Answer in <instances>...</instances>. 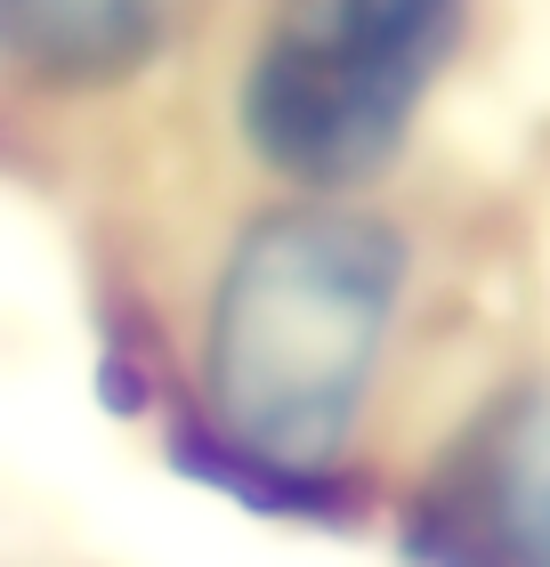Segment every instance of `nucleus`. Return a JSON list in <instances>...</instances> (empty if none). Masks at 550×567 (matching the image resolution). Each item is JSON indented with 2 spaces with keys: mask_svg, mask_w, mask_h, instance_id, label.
Segmentation results:
<instances>
[{
  "mask_svg": "<svg viewBox=\"0 0 550 567\" xmlns=\"http://www.w3.org/2000/svg\"><path fill=\"white\" fill-rule=\"evenodd\" d=\"M405 300V236L332 195L283 203L235 236L203 317V405L219 462L203 478L251 511L332 495V462L373 405Z\"/></svg>",
  "mask_w": 550,
  "mask_h": 567,
  "instance_id": "f257e3e1",
  "label": "nucleus"
},
{
  "mask_svg": "<svg viewBox=\"0 0 550 567\" xmlns=\"http://www.w3.org/2000/svg\"><path fill=\"white\" fill-rule=\"evenodd\" d=\"M469 0H292L243 65L251 154L300 195L364 187L397 163L422 97L461 49Z\"/></svg>",
  "mask_w": 550,
  "mask_h": 567,
  "instance_id": "f03ea898",
  "label": "nucleus"
},
{
  "mask_svg": "<svg viewBox=\"0 0 550 567\" xmlns=\"http://www.w3.org/2000/svg\"><path fill=\"white\" fill-rule=\"evenodd\" d=\"M0 49L65 90H97L154 65L163 0H0Z\"/></svg>",
  "mask_w": 550,
  "mask_h": 567,
  "instance_id": "7ed1b4c3",
  "label": "nucleus"
},
{
  "mask_svg": "<svg viewBox=\"0 0 550 567\" xmlns=\"http://www.w3.org/2000/svg\"><path fill=\"white\" fill-rule=\"evenodd\" d=\"M486 544L510 559H550V390L518 398L478 462Z\"/></svg>",
  "mask_w": 550,
  "mask_h": 567,
  "instance_id": "20e7f679",
  "label": "nucleus"
}]
</instances>
